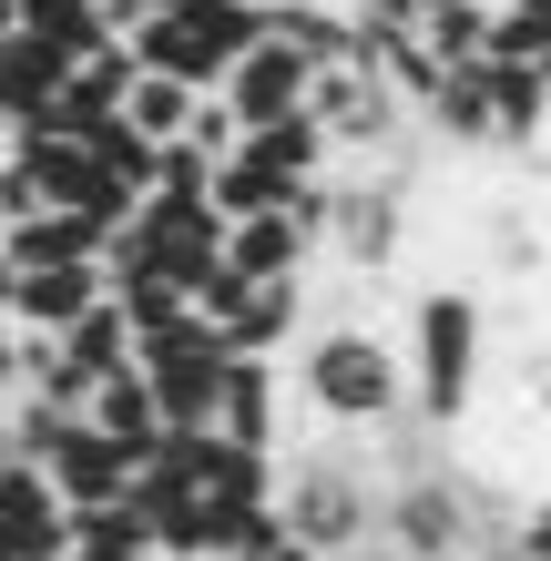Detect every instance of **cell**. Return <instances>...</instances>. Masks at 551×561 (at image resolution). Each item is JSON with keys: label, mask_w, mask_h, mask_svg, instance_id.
Returning a JSON list of instances; mask_svg holds the SVG:
<instances>
[{"label": "cell", "mask_w": 551, "mask_h": 561, "mask_svg": "<svg viewBox=\"0 0 551 561\" xmlns=\"http://www.w3.org/2000/svg\"><path fill=\"white\" fill-rule=\"evenodd\" d=\"M307 72H317L307 51L255 42L236 72H225V103H236V123H245V134H255V123H286V113H307Z\"/></svg>", "instance_id": "cell-13"}, {"label": "cell", "mask_w": 551, "mask_h": 561, "mask_svg": "<svg viewBox=\"0 0 551 561\" xmlns=\"http://www.w3.org/2000/svg\"><path fill=\"white\" fill-rule=\"evenodd\" d=\"M255 11H276V0H255Z\"/></svg>", "instance_id": "cell-30"}, {"label": "cell", "mask_w": 551, "mask_h": 561, "mask_svg": "<svg viewBox=\"0 0 551 561\" xmlns=\"http://www.w3.org/2000/svg\"><path fill=\"white\" fill-rule=\"evenodd\" d=\"M92 428H103V439H123L134 459H153V439H164V409H153L144 357H134L123 378H103V388H92Z\"/></svg>", "instance_id": "cell-17"}, {"label": "cell", "mask_w": 551, "mask_h": 561, "mask_svg": "<svg viewBox=\"0 0 551 561\" xmlns=\"http://www.w3.org/2000/svg\"><path fill=\"white\" fill-rule=\"evenodd\" d=\"M531 419L551 428V357H541V378H531Z\"/></svg>", "instance_id": "cell-25"}, {"label": "cell", "mask_w": 551, "mask_h": 561, "mask_svg": "<svg viewBox=\"0 0 551 561\" xmlns=\"http://www.w3.org/2000/svg\"><path fill=\"white\" fill-rule=\"evenodd\" d=\"M42 480L61 490V511H103V501H123V490H134V449H123V439H103V428L82 419L72 439L42 459Z\"/></svg>", "instance_id": "cell-12"}, {"label": "cell", "mask_w": 551, "mask_h": 561, "mask_svg": "<svg viewBox=\"0 0 551 561\" xmlns=\"http://www.w3.org/2000/svg\"><path fill=\"white\" fill-rule=\"evenodd\" d=\"M103 225L92 215H21V225H0V255H11V266H103Z\"/></svg>", "instance_id": "cell-15"}, {"label": "cell", "mask_w": 551, "mask_h": 561, "mask_svg": "<svg viewBox=\"0 0 551 561\" xmlns=\"http://www.w3.org/2000/svg\"><path fill=\"white\" fill-rule=\"evenodd\" d=\"M245 561H317L307 541H266V551H245Z\"/></svg>", "instance_id": "cell-24"}, {"label": "cell", "mask_w": 551, "mask_h": 561, "mask_svg": "<svg viewBox=\"0 0 551 561\" xmlns=\"http://www.w3.org/2000/svg\"><path fill=\"white\" fill-rule=\"evenodd\" d=\"M480 347H491V307H480L470 286H418L409 296V409L429 428H470L480 409Z\"/></svg>", "instance_id": "cell-3"}, {"label": "cell", "mask_w": 551, "mask_h": 561, "mask_svg": "<svg viewBox=\"0 0 551 561\" xmlns=\"http://www.w3.org/2000/svg\"><path fill=\"white\" fill-rule=\"evenodd\" d=\"M418 144L429 153H501V92H491V61H449L418 103Z\"/></svg>", "instance_id": "cell-8"}, {"label": "cell", "mask_w": 551, "mask_h": 561, "mask_svg": "<svg viewBox=\"0 0 551 561\" xmlns=\"http://www.w3.org/2000/svg\"><path fill=\"white\" fill-rule=\"evenodd\" d=\"M286 419H297V388L276 378V357H225V399H215V428H225V439L286 459Z\"/></svg>", "instance_id": "cell-9"}, {"label": "cell", "mask_w": 551, "mask_h": 561, "mask_svg": "<svg viewBox=\"0 0 551 561\" xmlns=\"http://www.w3.org/2000/svg\"><path fill=\"white\" fill-rule=\"evenodd\" d=\"M225 266L255 276V286H266V276H307V266H317V236H307L286 205H276V215H236V225H225Z\"/></svg>", "instance_id": "cell-14"}, {"label": "cell", "mask_w": 551, "mask_h": 561, "mask_svg": "<svg viewBox=\"0 0 551 561\" xmlns=\"http://www.w3.org/2000/svg\"><path fill=\"white\" fill-rule=\"evenodd\" d=\"M510 561H551V490L510 511Z\"/></svg>", "instance_id": "cell-22"}, {"label": "cell", "mask_w": 551, "mask_h": 561, "mask_svg": "<svg viewBox=\"0 0 551 561\" xmlns=\"http://www.w3.org/2000/svg\"><path fill=\"white\" fill-rule=\"evenodd\" d=\"M378 501H388V480L358 459V439H286L276 459V520H286V541H307L317 561H347V551H368L378 541Z\"/></svg>", "instance_id": "cell-2"}, {"label": "cell", "mask_w": 551, "mask_h": 561, "mask_svg": "<svg viewBox=\"0 0 551 561\" xmlns=\"http://www.w3.org/2000/svg\"><path fill=\"white\" fill-rule=\"evenodd\" d=\"M429 11H449V0H418V21H429Z\"/></svg>", "instance_id": "cell-28"}, {"label": "cell", "mask_w": 551, "mask_h": 561, "mask_svg": "<svg viewBox=\"0 0 551 561\" xmlns=\"http://www.w3.org/2000/svg\"><path fill=\"white\" fill-rule=\"evenodd\" d=\"M194 103H205V92H184V82H164V72H134L123 123H134L144 144H184V134H194Z\"/></svg>", "instance_id": "cell-19"}, {"label": "cell", "mask_w": 551, "mask_h": 561, "mask_svg": "<svg viewBox=\"0 0 551 561\" xmlns=\"http://www.w3.org/2000/svg\"><path fill=\"white\" fill-rule=\"evenodd\" d=\"M418 31H429L439 61H491V0H449V11H429Z\"/></svg>", "instance_id": "cell-21"}, {"label": "cell", "mask_w": 551, "mask_h": 561, "mask_svg": "<svg viewBox=\"0 0 551 561\" xmlns=\"http://www.w3.org/2000/svg\"><path fill=\"white\" fill-rule=\"evenodd\" d=\"M307 113L337 163H418V103L378 72L368 51H337L307 72Z\"/></svg>", "instance_id": "cell-4"}, {"label": "cell", "mask_w": 551, "mask_h": 561, "mask_svg": "<svg viewBox=\"0 0 551 561\" xmlns=\"http://www.w3.org/2000/svg\"><path fill=\"white\" fill-rule=\"evenodd\" d=\"M113 11V31H144V21H164V11H184V0H103Z\"/></svg>", "instance_id": "cell-23"}, {"label": "cell", "mask_w": 551, "mask_h": 561, "mask_svg": "<svg viewBox=\"0 0 551 561\" xmlns=\"http://www.w3.org/2000/svg\"><path fill=\"white\" fill-rule=\"evenodd\" d=\"M194 307H205V327L225 337V357H286L307 337V276H236V266H215V276H194Z\"/></svg>", "instance_id": "cell-7"}, {"label": "cell", "mask_w": 551, "mask_h": 561, "mask_svg": "<svg viewBox=\"0 0 551 561\" xmlns=\"http://www.w3.org/2000/svg\"><path fill=\"white\" fill-rule=\"evenodd\" d=\"M123 42H134L144 72H164V82H184V92H225V72L266 42V11H255V0H184V11L123 31Z\"/></svg>", "instance_id": "cell-6"}, {"label": "cell", "mask_w": 551, "mask_h": 561, "mask_svg": "<svg viewBox=\"0 0 551 561\" xmlns=\"http://www.w3.org/2000/svg\"><path fill=\"white\" fill-rule=\"evenodd\" d=\"M144 378H153L164 428H215V399H225V337H194V347L144 357Z\"/></svg>", "instance_id": "cell-11"}, {"label": "cell", "mask_w": 551, "mask_h": 561, "mask_svg": "<svg viewBox=\"0 0 551 561\" xmlns=\"http://www.w3.org/2000/svg\"><path fill=\"white\" fill-rule=\"evenodd\" d=\"M11 31H21V0H0V42H11Z\"/></svg>", "instance_id": "cell-26"}, {"label": "cell", "mask_w": 551, "mask_h": 561, "mask_svg": "<svg viewBox=\"0 0 551 561\" xmlns=\"http://www.w3.org/2000/svg\"><path fill=\"white\" fill-rule=\"evenodd\" d=\"M491 61H551V0H491Z\"/></svg>", "instance_id": "cell-20"}, {"label": "cell", "mask_w": 551, "mask_h": 561, "mask_svg": "<svg viewBox=\"0 0 551 561\" xmlns=\"http://www.w3.org/2000/svg\"><path fill=\"white\" fill-rule=\"evenodd\" d=\"M245 153L266 163L276 184H317V174H337V153H328V134H317V113H286V123H255V134H245Z\"/></svg>", "instance_id": "cell-18"}, {"label": "cell", "mask_w": 551, "mask_h": 561, "mask_svg": "<svg viewBox=\"0 0 551 561\" xmlns=\"http://www.w3.org/2000/svg\"><path fill=\"white\" fill-rule=\"evenodd\" d=\"M0 561H72V511L31 459L0 470Z\"/></svg>", "instance_id": "cell-10"}, {"label": "cell", "mask_w": 551, "mask_h": 561, "mask_svg": "<svg viewBox=\"0 0 551 561\" xmlns=\"http://www.w3.org/2000/svg\"><path fill=\"white\" fill-rule=\"evenodd\" d=\"M347 561H399V551H388V541H368V551H347Z\"/></svg>", "instance_id": "cell-27"}, {"label": "cell", "mask_w": 551, "mask_h": 561, "mask_svg": "<svg viewBox=\"0 0 551 561\" xmlns=\"http://www.w3.org/2000/svg\"><path fill=\"white\" fill-rule=\"evenodd\" d=\"M0 470H11V449H0Z\"/></svg>", "instance_id": "cell-29"}, {"label": "cell", "mask_w": 551, "mask_h": 561, "mask_svg": "<svg viewBox=\"0 0 551 561\" xmlns=\"http://www.w3.org/2000/svg\"><path fill=\"white\" fill-rule=\"evenodd\" d=\"M409 184H418V163H337V174H328V245H317V255H337L358 286L399 276L409 215H418Z\"/></svg>", "instance_id": "cell-5"}, {"label": "cell", "mask_w": 551, "mask_h": 561, "mask_svg": "<svg viewBox=\"0 0 551 561\" xmlns=\"http://www.w3.org/2000/svg\"><path fill=\"white\" fill-rule=\"evenodd\" d=\"M61 72H72V61H61L42 31H11V42H0V134L42 113L51 92H61Z\"/></svg>", "instance_id": "cell-16"}, {"label": "cell", "mask_w": 551, "mask_h": 561, "mask_svg": "<svg viewBox=\"0 0 551 561\" xmlns=\"http://www.w3.org/2000/svg\"><path fill=\"white\" fill-rule=\"evenodd\" d=\"M286 388H297V419L328 428V439H388L399 419H418L409 409V357H399V337H378V327H358V317L307 327Z\"/></svg>", "instance_id": "cell-1"}]
</instances>
